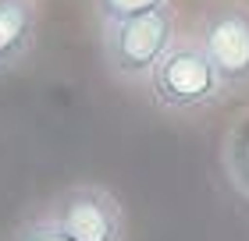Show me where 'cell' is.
Masks as SVG:
<instances>
[{
    "label": "cell",
    "instance_id": "cell-4",
    "mask_svg": "<svg viewBox=\"0 0 249 241\" xmlns=\"http://www.w3.org/2000/svg\"><path fill=\"white\" fill-rule=\"evenodd\" d=\"M199 43L213 57L228 93L249 85V7L246 4H217L199 18Z\"/></svg>",
    "mask_w": 249,
    "mask_h": 241
},
{
    "label": "cell",
    "instance_id": "cell-2",
    "mask_svg": "<svg viewBox=\"0 0 249 241\" xmlns=\"http://www.w3.org/2000/svg\"><path fill=\"white\" fill-rule=\"evenodd\" d=\"M228 96V85L199 36H178L150 78V99L164 113H199Z\"/></svg>",
    "mask_w": 249,
    "mask_h": 241
},
{
    "label": "cell",
    "instance_id": "cell-1",
    "mask_svg": "<svg viewBox=\"0 0 249 241\" xmlns=\"http://www.w3.org/2000/svg\"><path fill=\"white\" fill-rule=\"evenodd\" d=\"M178 39V7L175 0L164 7L142 11L135 18L104 25V67L121 85H150L157 64Z\"/></svg>",
    "mask_w": 249,
    "mask_h": 241
},
{
    "label": "cell",
    "instance_id": "cell-5",
    "mask_svg": "<svg viewBox=\"0 0 249 241\" xmlns=\"http://www.w3.org/2000/svg\"><path fill=\"white\" fill-rule=\"evenodd\" d=\"M39 7L36 0H0V75L18 67L36 50Z\"/></svg>",
    "mask_w": 249,
    "mask_h": 241
},
{
    "label": "cell",
    "instance_id": "cell-8",
    "mask_svg": "<svg viewBox=\"0 0 249 241\" xmlns=\"http://www.w3.org/2000/svg\"><path fill=\"white\" fill-rule=\"evenodd\" d=\"M164 4H171V0H93V15L100 18V25H110V21L135 18L142 11H153Z\"/></svg>",
    "mask_w": 249,
    "mask_h": 241
},
{
    "label": "cell",
    "instance_id": "cell-7",
    "mask_svg": "<svg viewBox=\"0 0 249 241\" xmlns=\"http://www.w3.org/2000/svg\"><path fill=\"white\" fill-rule=\"evenodd\" d=\"M7 241H71L57 224L50 220V213L47 209H36L32 216H25L15 231H11Z\"/></svg>",
    "mask_w": 249,
    "mask_h": 241
},
{
    "label": "cell",
    "instance_id": "cell-3",
    "mask_svg": "<svg viewBox=\"0 0 249 241\" xmlns=\"http://www.w3.org/2000/svg\"><path fill=\"white\" fill-rule=\"evenodd\" d=\"M71 241H124V206L110 188L78 181L43 206Z\"/></svg>",
    "mask_w": 249,
    "mask_h": 241
},
{
    "label": "cell",
    "instance_id": "cell-6",
    "mask_svg": "<svg viewBox=\"0 0 249 241\" xmlns=\"http://www.w3.org/2000/svg\"><path fill=\"white\" fill-rule=\"evenodd\" d=\"M224 170H228L231 185L249 199V113L231 124L228 139H224Z\"/></svg>",
    "mask_w": 249,
    "mask_h": 241
}]
</instances>
